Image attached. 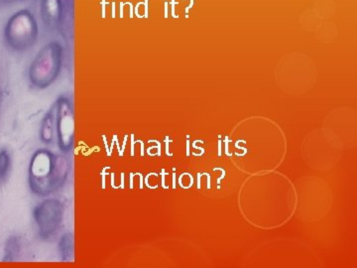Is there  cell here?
<instances>
[{
	"instance_id": "obj_1",
	"label": "cell",
	"mask_w": 357,
	"mask_h": 268,
	"mask_svg": "<svg viewBox=\"0 0 357 268\" xmlns=\"http://www.w3.org/2000/svg\"><path fill=\"white\" fill-rule=\"evenodd\" d=\"M72 164L69 155L56 154L48 148H39L32 154L28 166V185L35 196L56 194L69 179Z\"/></svg>"
},
{
	"instance_id": "obj_2",
	"label": "cell",
	"mask_w": 357,
	"mask_h": 268,
	"mask_svg": "<svg viewBox=\"0 0 357 268\" xmlns=\"http://www.w3.org/2000/svg\"><path fill=\"white\" fill-rule=\"evenodd\" d=\"M64 62V50L57 42L46 44L33 59L28 79L35 89L49 88L58 79Z\"/></svg>"
},
{
	"instance_id": "obj_3",
	"label": "cell",
	"mask_w": 357,
	"mask_h": 268,
	"mask_svg": "<svg viewBox=\"0 0 357 268\" xmlns=\"http://www.w3.org/2000/svg\"><path fill=\"white\" fill-rule=\"evenodd\" d=\"M38 26L31 13L20 10L13 14L7 21L4 38L7 46L16 52L31 48L36 43Z\"/></svg>"
},
{
	"instance_id": "obj_4",
	"label": "cell",
	"mask_w": 357,
	"mask_h": 268,
	"mask_svg": "<svg viewBox=\"0 0 357 268\" xmlns=\"http://www.w3.org/2000/svg\"><path fill=\"white\" fill-rule=\"evenodd\" d=\"M64 215L65 204L60 199H45L33 209V220L41 241L48 243L57 237L62 229Z\"/></svg>"
},
{
	"instance_id": "obj_5",
	"label": "cell",
	"mask_w": 357,
	"mask_h": 268,
	"mask_svg": "<svg viewBox=\"0 0 357 268\" xmlns=\"http://www.w3.org/2000/svg\"><path fill=\"white\" fill-rule=\"evenodd\" d=\"M56 110V128H57V143L62 154L70 155L75 147L76 140V124H75V107L69 96H59L54 103Z\"/></svg>"
},
{
	"instance_id": "obj_6",
	"label": "cell",
	"mask_w": 357,
	"mask_h": 268,
	"mask_svg": "<svg viewBox=\"0 0 357 268\" xmlns=\"http://www.w3.org/2000/svg\"><path fill=\"white\" fill-rule=\"evenodd\" d=\"M39 140L45 145H53L57 140V128H56L55 105L45 114L40 124Z\"/></svg>"
},
{
	"instance_id": "obj_7",
	"label": "cell",
	"mask_w": 357,
	"mask_h": 268,
	"mask_svg": "<svg viewBox=\"0 0 357 268\" xmlns=\"http://www.w3.org/2000/svg\"><path fill=\"white\" fill-rule=\"evenodd\" d=\"M23 239L18 234L7 237L4 244L3 258H1L3 262H14L20 260L23 251Z\"/></svg>"
},
{
	"instance_id": "obj_8",
	"label": "cell",
	"mask_w": 357,
	"mask_h": 268,
	"mask_svg": "<svg viewBox=\"0 0 357 268\" xmlns=\"http://www.w3.org/2000/svg\"><path fill=\"white\" fill-rule=\"evenodd\" d=\"M58 251L61 262L65 263L75 262V237L73 232H66L61 237L58 244Z\"/></svg>"
},
{
	"instance_id": "obj_9",
	"label": "cell",
	"mask_w": 357,
	"mask_h": 268,
	"mask_svg": "<svg viewBox=\"0 0 357 268\" xmlns=\"http://www.w3.org/2000/svg\"><path fill=\"white\" fill-rule=\"evenodd\" d=\"M13 168V158L7 148L0 149V182H6Z\"/></svg>"
},
{
	"instance_id": "obj_10",
	"label": "cell",
	"mask_w": 357,
	"mask_h": 268,
	"mask_svg": "<svg viewBox=\"0 0 357 268\" xmlns=\"http://www.w3.org/2000/svg\"><path fill=\"white\" fill-rule=\"evenodd\" d=\"M44 10L49 17H58L61 10L60 0H44Z\"/></svg>"
},
{
	"instance_id": "obj_11",
	"label": "cell",
	"mask_w": 357,
	"mask_h": 268,
	"mask_svg": "<svg viewBox=\"0 0 357 268\" xmlns=\"http://www.w3.org/2000/svg\"><path fill=\"white\" fill-rule=\"evenodd\" d=\"M225 154H227V156H231V154H229V136H227V137H225Z\"/></svg>"
},
{
	"instance_id": "obj_12",
	"label": "cell",
	"mask_w": 357,
	"mask_h": 268,
	"mask_svg": "<svg viewBox=\"0 0 357 268\" xmlns=\"http://www.w3.org/2000/svg\"><path fill=\"white\" fill-rule=\"evenodd\" d=\"M213 171H222V177L218 179V184H220V181L222 180L223 178L225 177V170L222 168H215L213 169Z\"/></svg>"
},
{
	"instance_id": "obj_13",
	"label": "cell",
	"mask_w": 357,
	"mask_h": 268,
	"mask_svg": "<svg viewBox=\"0 0 357 268\" xmlns=\"http://www.w3.org/2000/svg\"><path fill=\"white\" fill-rule=\"evenodd\" d=\"M236 147L238 148V149H243L244 151V154H236L237 156H244V155L248 154V149H246V148L239 147L238 143H237V142L236 143Z\"/></svg>"
},
{
	"instance_id": "obj_14",
	"label": "cell",
	"mask_w": 357,
	"mask_h": 268,
	"mask_svg": "<svg viewBox=\"0 0 357 268\" xmlns=\"http://www.w3.org/2000/svg\"><path fill=\"white\" fill-rule=\"evenodd\" d=\"M222 140H218V156H222Z\"/></svg>"
},
{
	"instance_id": "obj_15",
	"label": "cell",
	"mask_w": 357,
	"mask_h": 268,
	"mask_svg": "<svg viewBox=\"0 0 357 268\" xmlns=\"http://www.w3.org/2000/svg\"><path fill=\"white\" fill-rule=\"evenodd\" d=\"M206 177H208V183H206V188H208V190L211 189V175L210 174L206 173Z\"/></svg>"
},
{
	"instance_id": "obj_16",
	"label": "cell",
	"mask_w": 357,
	"mask_h": 268,
	"mask_svg": "<svg viewBox=\"0 0 357 268\" xmlns=\"http://www.w3.org/2000/svg\"><path fill=\"white\" fill-rule=\"evenodd\" d=\"M203 176V174H199L198 175V188L199 189H201V177Z\"/></svg>"
},
{
	"instance_id": "obj_17",
	"label": "cell",
	"mask_w": 357,
	"mask_h": 268,
	"mask_svg": "<svg viewBox=\"0 0 357 268\" xmlns=\"http://www.w3.org/2000/svg\"><path fill=\"white\" fill-rule=\"evenodd\" d=\"M188 145H187V148H188V151H187V155H190V144H189V141H188Z\"/></svg>"
},
{
	"instance_id": "obj_18",
	"label": "cell",
	"mask_w": 357,
	"mask_h": 268,
	"mask_svg": "<svg viewBox=\"0 0 357 268\" xmlns=\"http://www.w3.org/2000/svg\"><path fill=\"white\" fill-rule=\"evenodd\" d=\"M14 1H17V0H14Z\"/></svg>"
}]
</instances>
